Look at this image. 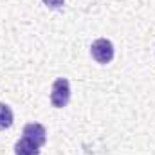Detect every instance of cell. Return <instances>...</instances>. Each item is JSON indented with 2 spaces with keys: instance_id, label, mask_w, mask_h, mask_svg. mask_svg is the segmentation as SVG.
Masks as SVG:
<instances>
[{
  "instance_id": "3957f363",
  "label": "cell",
  "mask_w": 155,
  "mask_h": 155,
  "mask_svg": "<svg viewBox=\"0 0 155 155\" xmlns=\"http://www.w3.org/2000/svg\"><path fill=\"white\" fill-rule=\"evenodd\" d=\"M22 135L27 137V139H31L33 143H36L40 148H43L45 143H47V130H45V126L41 123H27L24 126Z\"/></svg>"
},
{
  "instance_id": "6da1fadb",
  "label": "cell",
  "mask_w": 155,
  "mask_h": 155,
  "mask_svg": "<svg viewBox=\"0 0 155 155\" xmlns=\"http://www.w3.org/2000/svg\"><path fill=\"white\" fill-rule=\"evenodd\" d=\"M114 54H116L114 43L107 38L94 40L92 45H90V56H92L99 65H108V63L114 60Z\"/></svg>"
},
{
  "instance_id": "8992f818",
  "label": "cell",
  "mask_w": 155,
  "mask_h": 155,
  "mask_svg": "<svg viewBox=\"0 0 155 155\" xmlns=\"http://www.w3.org/2000/svg\"><path fill=\"white\" fill-rule=\"evenodd\" d=\"M41 2L51 9H61L65 5V0H41Z\"/></svg>"
},
{
  "instance_id": "5b68a950",
  "label": "cell",
  "mask_w": 155,
  "mask_h": 155,
  "mask_svg": "<svg viewBox=\"0 0 155 155\" xmlns=\"http://www.w3.org/2000/svg\"><path fill=\"white\" fill-rule=\"evenodd\" d=\"M13 123H15V116H13L11 107L7 103H0V132L11 128Z\"/></svg>"
},
{
  "instance_id": "277c9868",
  "label": "cell",
  "mask_w": 155,
  "mask_h": 155,
  "mask_svg": "<svg viewBox=\"0 0 155 155\" xmlns=\"http://www.w3.org/2000/svg\"><path fill=\"white\" fill-rule=\"evenodd\" d=\"M40 150L41 148L36 143H33L31 139H27L24 135H22V139H18L15 143V155H40Z\"/></svg>"
},
{
  "instance_id": "7a4b0ae2",
  "label": "cell",
  "mask_w": 155,
  "mask_h": 155,
  "mask_svg": "<svg viewBox=\"0 0 155 155\" xmlns=\"http://www.w3.org/2000/svg\"><path fill=\"white\" fill-rule=\"evenodd\" d=\"M71 101V83L67 78H58L51 87V103L54 108H63Z\"/></svg>"
}]
</instances>
